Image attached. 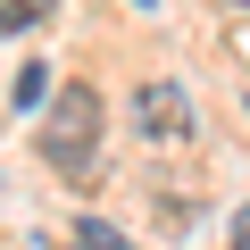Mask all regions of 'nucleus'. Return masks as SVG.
Instances as JSON below:
<instances>
[{
  "label": "nucleus",
  "instance_id": "obj_7",
  "mask_svg": "<svg viewBox=\"0 0 250 250\" xmlns=\"http://www.w3.org/2000/svg\"><path fill=\"white\" fill-rule=\"evenodd\" d=\"M142 9H150V0H142Z\"/></svg>",
  "mask_w": 250,
  "mask_h": 250
},
{
  "label": "nucleus",
  "instance_id": "obj_6",
  "mask_svg": "<svg viewBox=\"0 0 250 250\" xmlns=\"http://www.w3.org/2000/svg\"><path fill=\"white\" fill-rule=\"evenodd\" d=\"M233 250H250V200L233 208Z\"/></svg>",
  "mask_w": 250,
  "mask_h": 250
},
{
  "label": "nucleus",
  "instance_id": "obj_3",
  "mask_svg": "<svg viewBox=\"0 0 250 250\" xmlns=\"http://www.w3.org/2000/svg\"><path fill=\"white\" fill-rule=\"evenodd\" d=\"M42 100H50V67H42V59H34V67H25V75H17V108H42Z\"/></svg>",
  "mask_w": 250,
  "mask_h": 250
},
{
  "label": "nucleus",
  "instance_id": "obj_5",
  "mask_svg": "<svg viewBox=\"0 0 250 250\" xmlns=\"http://www.w3.org/2000/svg\"><path fill=\"white\" fill-rule=\"evenodd\" d=\"M83 250H134L117 225H100V217H83Z\"/></svg>",
  "mask_w": 250,
  "mask_h": 250
},
{
  "label": "nucleus",
  "instance_id": "obj_4",
  "mask_svg": "<svg viewBox=\"0 0 250 250\" xmlns=\"http://www.w3.org/2000/svg\"><path fill=\"white\" fill-rule=\"evenodd\" d=\"M42 9H50V0H0V34H25Z\"/></svg>",
  "mask_w": 250,
  "mask_h": 250
},
{
  "label": "nucleus",
  "instance_id": "obj_1",
  "mask_svg": "<svg viewBox=\"0 0 250 250\" xmlns=\"http://www.w3.org/2000/svg\"><path fill=\"white\" fill-rule=\"evenodd\" d=\"M100 134H108V108L92 83H50L42 100V159L59 184H92L100 175Z\"/></svg>",
  "mask_w": 250,
  "mask_h": 250
},
{
  "label": "nucleus",
  "instance_id": "obj_2",
  "mask_svg": "<svg viewBox=\"0 0 250 250\" xmlns=\"http://www.w3.org/2000/svg\"><path fill=\"white\" fill-rule=\"evenodd\" d=\"M134 125L150 142H192V100H184V83H142L134 92Z\"/></svg>",
  "mask_w": 250,
  "mask_h": 250
}]
</instances>
